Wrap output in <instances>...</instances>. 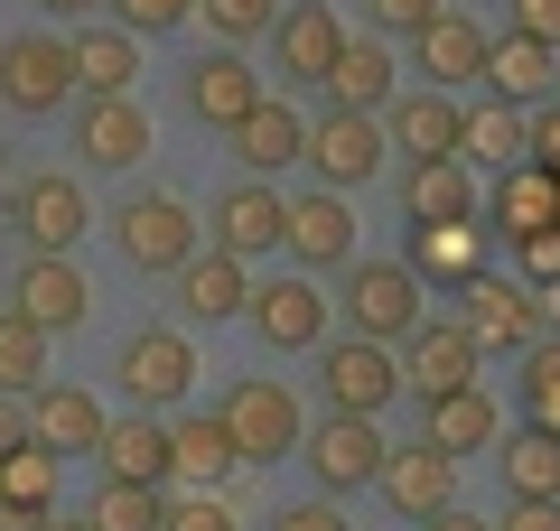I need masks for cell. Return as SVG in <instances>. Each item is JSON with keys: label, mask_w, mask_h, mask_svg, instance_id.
I'll list each match as a JSON object with an SVG mask.
<instances>
[{"label": "cell", "mask_w": 560, "mask_h": 531, "mask_svg": "<svg viewBox=\"0 0 560 531\" xmlns=\"http://www.w3.org/2000/svg\"><path fill=\"white\" fill-rule=\"evenodd\" d=\"M224 429H234L243 467H271V457H300L308 420H300V392H290V382L243 374V382H224Z\"/></svg>", "instance_id": "1"}, {"label": "cell", "mask_w": 560, "mask_h": 531, "mask_svg": "<svg viewBox=\"0 0 560 531\" xmlns=\"http://www.w3.org/2000/svg\"><path fill=\"white\" fill-rule=\"evenodd\" d=\"M430 317L411 261H346V327L374 335V345H401V335Z\"/></svg>", "instance_id": "2"}, {"label": "cell", "mask_w": 560, "mask_h": 531, "mask_svg": "<svg viewBox=\"0 0 560 531\" xmlns=\"http://www.w3.org/2000/svg\"><path fill=\"white\" fill-rule=\"evenodd\" d=\"M318 382H327V411H346V420H383V401L401 392V345L337 335V345L318 354Z\"/></svg>", "instance_id": "3"}, {"label": "cell", "mask_w": 560, "mask_h": 531, "mask_svg": "<svg viewBox=\"0 0 560 531\" xmlns=\"http://www.w3.org/2000/svg\"><path fill=\"white\" fill-rule=\"evenodd\" d=\"M113 234H121V261H131V271H160V280H178L187 261L206 252V243H197V215H187L178 197H131Z\"/></svg>", "instance_id": "4"}, {"label": "cell", "mask_w": 560, "mask_h": 531, "mask_svg": "<svg viewBox=\"0 0 560 531\" xmlns=\"http://www.w3.org/2000/svg\"><path fill=\"white\" fill-rule=\"evenodd\" d=\"M486 374V345L467 335V317H420L411 335H401V392H458V382Z\"/></svg>", "instance_id": "5"}, {"label": "cell", "mask_w": 560, "mask_h": 531, "mask_svg": "<svg viewBox=\"0 0 560 531\" xmlns=\"http://www.w3.org/2000/svg\"><path fill=\"white\" fill-rule=\"evenodd\" d=\"M121 392L140 401V411H178L187 401V382H197V345H187L178 327H140V335H121Z\"/></svg>", "instance_id": "6"}, {"label": "cell", "mask_w": 560, "mask_h": 531, "mask_svg": "<svg viewBox=\"0 0 560 531\" xmlns=\"http://www.w3.org/2000/svg\"><path fill=\"white\" fill-rule=\"evenodd\" d=\"M383 113H346V103H327L318 121H308V168H318V187H364V177L383 168Z\"/></svg>", "instance_id": "7"}, {"label": "cell", "mask_w": 560, "mask_h": 531, "mask_svg": "<svg viewBox=\"0 0 560 531\" xmlns=\"http://www.w3.org/2000/svg\"><path fill=\"white\" fill-rule=\"evenodd\" d=\"M458 317L486 354H523L541 335V308H533V280H504V271H477L458 290Z\"/></svg>", "instance_id": "8"}, {"label": "cell", "mask_w": 560, "mask_h": 531, "mask_svg": "<svg viewBox=\"0 0 560 531\" xmlns=\"http://www.w3.org/2000/svg\"><path fill=\"white\" fill-rule=\"evenodd\" d=\"M300 457H308V475H318V494H355V485H374L383 475V429L374 420H346V411H327L318 429L300 438Z\"/></svg>", "instance_id": "9"}, {"label": "cell", "mask_w": 560, "mask_h": 531, "mask_svg": "<svg viewBox=\"0 0 560 531\" xmlns=\"http://www.w3.org/2000/svg\"><path fill=\"white\" fill-rule=\"evenodd\" d=\"M75 94V47L66 38H10L0 47V103H10V113H57V103Z\"/></svg>", "instance_id": "10"}, {"label": "cell", "mask_w": 560, "mask_h": 531, "mask_svg": "<svg viewBox=\"0 0 560 531\" xmlns=\"http://www.w3.org/2000/svg\"><path fill=\"white\" fill-rule=\"evenodd\" d=\"M280 252L300 261V271H346V261H355V215H346V187H308V197H290Z\"/></svg>", "instance_id": "11"}, {"label": "cell", "mask_w": 560, "mask_h": 531, "mask_svg": "<svg viewBox=\"0 0 560 531\" xmlns=\"http://www.w3.org/2000/svg\"><path fill=\"white\" fill-rule=\"evenodd\" d=\"M243 317H253V335H261V345H280V354L327 345V290H318L308 271H290V280H261V290L243 298Z\"/></svg>", "instance_id": "12"}, {"label": "cell", "mask_w": 560, "mask_h": 531, "mask_svg": "<svg viewBox=\"0 0 560 531\" xmlns=\"http://www.w3.org/2000/svg\"><path fill=\"white\" fill-rule=\"evenodd\" d=\"M10 224H20L28 252H75L84 224H94V205H84L75 177H20V197H10Z\"/></svg>", "instance_id": "13"}, {"label": "cell", "mask_w": 560, "mask_h": 531, "mask_svg": "<svg viewBox=\"0 0 560 531\" xmlns=\"http://www.w3.org/2000/svg\"><path fill=\"white\" fill-rule=\"evenodd\" d=\"M374 485H383V504H393L401 522H430L440 504H458V457H448V448H430V438H411V448H393V457H383V475H374Z\"/></svg>", "instance_id": "14"}, {"label": "cell", "mask_w": 560, "mask_h": 531, "mask_svg": "<svg viewBox=\"0 0 560 531\" xmlns=\"http://www.w3.org/2000/svg\"><path fill=\"white\" fill-rule=\"evenodd\" d=\"M486 224H495L504 243L551 234V224H560V168H541V158H514V168H495V187H486Z\"/></svg>", "instance_id": "15"}, {"label": "cell", "mask_w": 560, "mask_h": 531, "mask_svg": "<svg viewBox=\"0 0 560 531\" xmlns=\"http://www.w3.org/2000/svg\"><path fill=\"white\" fill-rule=\"evenodd\" d=\"M103 429H113V411H103L84 382H38V392H28V438H38V448H57V457H94Z\"/></svg>", "instance_id": "16"}, {"label": "cell", "mask_w": 560, "mask_h": 531, "mask_svg": "<svg viewBox=\"0 0 560 531\" xmlns=\"http://www.w3.org/2000/svg\"><path fill=\"white\" fill-rule=\"evenodd\" d=\"M458 131H467V103L458 94H393L383 103V140H393L401 158H458Z\"/></svg>", "instance_id": "17"}, {"label": "cell", "mask_w": 560, "mask_h": 531, "mask_svg": "<svg viewBox=\"0 0 560 531\" xmlns=\"http://www.w3.org/2000/svg\"><path fill=\"white\" fill-rule=\"evenodd\" d=\"M10 308L28 317V327H84V308H94V290H84V271H75V252H28V271H20V290H10Z\"/></svg>", "instance_id": "18"}, {"label": "cell", "mask_w": 560, "mask_h": 531, "mask_svg": "<svg viewBox=\"0 0 560 531\" xmlns=\"http://www.w3.org/2000/svg\"><path fill=\"white\" fill-rule=\"evenodd\" d=\"M224 140H234L243 177H280V168H300V158H308V121H300V103H271V94H261Z\"/></svg>", "instance_id": "19"}, {"label": "cell", "mask_w": 560, "mask_h": 531, "mask_svg": "<svg viewBox=\"0 0 560 531\" xmlns=\"http://www.w3.org/2000/svg\"><path fill=\"white\" fill-rule=\"evenodd\" d=\"M280 224H290V197H280L271 177H243V187H224V197H215V243L234 261L280 252Z\"/></svg>", "instance_id": "20"}, {"label": "cell", "mask_w": 560, "mask_h": 531, "mask_svg": "<svg viewBox=\"0 0 560 531\" xmlns=\"http://www.w3.org/2000/svg\"><path fill=\"white\" fill-rule=\"evenodd\" d=\"M477 168L467 158H411L401 168V215L411 224H477Z\"/></svg>", "instance_id": "21"}, {"label": "cell", "mask_w": 560, "mask_h": 531, "mask_svg": "<svg viewBox=\"0 0 560 531\" xmlns=\"http://www.w3.org/2000/svg\"><path fill=\"white\" fill-rule=\"evenodd\" d=\"M75 150H84V168H131V158L150 150V113H140L131 94H84Z\"/></svg>", "instance_id": "22"}, {"label": "cell", "mask_w": 560, "mask_h": 531, "mask_svg": "<svg viewBox=\"0 0 560 531\" xmlns=\"http://www.w3.org/2000/svg\"><path fill=\"white\" fill-rule=\"evenodd\" d=\"M551 84H560V47L551 38H533V28H514V38H495L486 47V94L495 103H551Z\"/></svg>", "instance_id": "23"}, {"label": "cell", "mask_w": 560, "mask_h": 531, "mask_svg": "<svg viewBox=\"0 0 560 531\" xmlns=\"http://www.w3.org/2000/svg\"><path fill=\"white\" fill-rule=\"evenodd\" d=\"M337 47H346V28H337L327 0H300V10H280V20H271V57H280V75H300V84H327Z\"/></svg>", "instance_id": "24"}, {"label": "cell", "mask_w": 560, "mask_h": 531, "mask_svg": "<svg viewBox=\"0 0 560 531\" xmlns=\"http://www.w3.org/2000/svg\"><path fill=\"white\" fill-rule=\"evenodd\" d=\"M103 475H121V485H178V457H168V420L160 411H131L103 429Z\"/></svg>", "instance_id": "25"}, {"label": "cell", "mask_w": 560, "mask_h": 531, "mask_svg": "<svg viewBox=\"0 0 560 531\" xmlns=\"http://www.w3.org/2000/svg\"><path fill=\"white\" fill-rule=\"evenodd\" d=\"M411 47H420V75L440 84V94H458V84H486V47H495V38H486L477 20H458V10H440Z\"/></svg>", "instance_id": "26"}, {"label": "cell", "mask_w": 560, "mask_h": 531, "mask_svg": "<svg viewBox=\"0 0 560 531\" xmlns=\"http://www.w3.org/2000/svg\"><path fill=\"white\" fill-rule=\"evenodd\" d=\"M420 411H430V429H420V438H430V448H448V457H477V448H495V438H504V411L486 401V382L430 392Z\"/></svg>", "instance_id": "27"}, {"label": "cell", "mask_w": 560, "mask_h": 531, "mask_svg": "<svg viewBox=\"0 0 560 531\" xmlns=\"http://www.w3.org/2000/svg\"><path fill=\"white\" fill-rule=\"evenodd\" d=\"M253 103H261V75L234 57V47H215V57H197V66H187V113H197V121L234 131V121L253 113Z\"/></svg>", "instance_id": "28"}, {"label": "cell", "mask_w": 560, "mask_h": 531, "mask_svg": "<svg viewBox=\"0 0 560 531\" xmlns=\"http://www.w3.org/2000/svg\"><path fill=\"white\" fill-rule=\"evenodd\" d=\"M243 298H253V280H243V261L224 252V243H215V252H197V261L178 271V308L197 317V327H224V317H243Z\"/></svg>", "instance_id": "29"}, {"label": "cell", "mask_w": 560, "mask_h": 531, "mask_svg": "<svg viewBox=\"0 0 560 531\" xmlns=\"http://www.w3.org/2000/svg\"><path fill=\"white\" fill-rule=\"evenodd\" d=\"M168 457H178V485H224V475L243 467V448H234V429H224V411L168 420Z\"/></svg>", "instance_id": "30"}, {"label": "cell", "mask_w": 560, "mask_h": 531, "mask_svg": "<svg viewBox=\"0 0 560 531\" xmlns=\"http://www.w3.org/2000/svg\"><path fill=\"white\" fill-rule=\"evenodd\" d=\"M401 261H411L420 280L467 290V280L486 271V234H477V224H411V252H401Z\"/></svg>", "instance_id": "31"}, {"label": "cell", "mask_w": 560, "mask_h": 531, "mask_svg": "<svg viewBox=\"0 0 560 531\" xmlns=\"http://www.w3.org/2000/svg\"><path fill=\"white\" fill-rule=\"evenodd\" d=\"M327 103H346V113H383V103H393V47H383V38H346L337 66H327Z\"/></svg>", "instance_id": "32"}, {"label": "cell", "mask_w": 560, "mask_h": 531, "mask_svg": "<svg viewBox=\"0 0 560 531\" xmlns=\"http://www.w3.org/2000/svg\"><path fill=\"white\" fill-rule=\"evenodd\" d=\"M66 47H75V84H84V94H131V75H140V38H131V28H75V38H66Z\"/></svg>", "instance_id": "33"}, {"label": "cell", "mask_w": 560, "mask_h": 531, "mask_svg": "<svg viewBox=\"0 0 560 531\" xmlns=\"http://www.w3.org/2000/svg\"><path fill=\"white\" fill-rule=\"evenodd\" d=\"M495 467H504V494H560V429L523 420L514 438H495Z\"/></svg>", "instance_id": "34"}, {"label": "cell", "mask_w": 560, "mask_h": 531, "mask_svg": "<svg viewBox=\"0 0 560 531\" xmlns=\"http://www.w3.org/2000/svg\"><path fill=\"white\" fill-rule=\"evenodd\" d=\"M57 475H66V457L20 438V448L0 457V512H57Z\"/></svg>", "instance_id": "35"}, {"label": "cell", "mask_w": 560, "mask_h": 531, "mask_svg": "<svg viewBox=\"0 0 560 531\" xmlns=\"http://www.w3.org/2000/svg\"><path fill=\"white\" fill-rule=\"evenodd\" d=\"M458 158L467 168H514V158H533L523 150V103H477L467 131H458Z\"/></svg>", "instance_id": "36"}, {"label": "cell", "mask_w": 560, "mask_h": 531, "mask_svg": "<svg viewBox=\"0 0 560 531\" xmlns=\"http://www.w3.org/2000/svg\"><path fill=\"white\" fill-rule=\"evenodd\" d=\"M47 382V327H28L20 308H0V392H38Z\"/></svg>", "instance_id": "37"}, {"label": "cell", "mask_w": 560, "mask_h": 531, "mask_svg": "<svg viewBox=\"0 0 560 531\" xmlns=\"http://www.w3.org/2000/svg\"><path fill=\"white\" fill-rule=\"evenodd\" d=\"M160 522H168V485H121V475H103L94 531H160Z\"/></svg>", "instance_id": "38"}, {"label": "cell", "mask_w": 560, "mask_h": 531, "mask_svg": "<svg viewBox=\"0 0 560 531\" xmlns=\"http://www.w3.org/2000/svg\"><path fill=\"white\" fill-rule=\"evenodd\" d=\"M523 420L560 429V335H533L523 345Z\"/></svg>", "instance_id": "39"}, {"label": "cell", "mask_w": 560, "mask_h": 531, "mask_svg": "<svg viewBox=\"0 0 560 531\" xmlns=\"http://www.w3.org/2000/svg\"><path fill=\"white\" fill-rule=\"evenodd\" d=\"M197 20L215 28V47H243V38H271L280 0H197Z\"/></svg>", "instance_id": "40"}, {"label": "cell", "mask_w": 560, "mask_h": 531, "mask_svg": "<svg viewBox=\"0 0 560 531\" xmlns=\"http://www.w3.org/2000/svg\"><path fill=\"white\" fill-rule=\"evenodd\" d=\"M160 531H234V504H224V485H187V494H168Z\"/></svg>", "instance_id": "41"}, {"label": "cell", "mask_w": 560, "mask_h": 531, "mask_svg": "<svg viewBox=\"0 0 560 531\" xmlns=\"http://www.w3.org/2000/svg\"><path fill=\"white\" fill-rule=\"evenodd\" d=\"M131 38H160V28H178V20H197V0H103Z\"/></svg>", "instance_id": "42"}, {"label": "cell", "mask_w": 560, "mask_h": 531, "mask_svg": "<svg viewBox=\"0 0 560 531\" xmlns=\"http://www.w3.org/2000/svg\"><path fill=\"white\" fill-rule=\"evenodd\" d=\"M495 531H560V494H504Z\"/></svg>", "instance_id": "43"}, {"label": "cell", "mask_w": 560, "mask_h": 531, "mask_svg": "<svg viewBox=\"0 0 560 531\" xmlns=\"http://www.w3.org/2000/svg\"><path fill=\"white\" fill-rule=\"evenodd\" d=\"M440 10H448V0H374V28H393V38H420Z\"/></svg>", "instance_id": "44"}, {"label": "cell", "mask_w": 560, "mask_h": 531, "mask_svg": "<svg viewBox=\"0 0 560 531\" xmlns=\"http://www.w3.org/2000/svg\"><path fill=\"white\" fill-rule=\"evenodd\" d=\"M523 150H533L541 168H560V103H533V113H523Z\"/></svg>", "instance_id": "45"}, {"label": "cell", "mask_w": 560, "mask_h": 531, "mask_svg": "<svg viewBox=\"0 0 560 531\" xmlns=\"http://www.w3.org/2000/svg\"><path fill=\"white\" fill-rule=\"evenodd\" d=\"M271 531H346V512H337V494H318V504H290Z\"/></svg>", "instance_id": "46"}, {"label": "cell", "mask_w": 560, "mask_h": 531, "mask_svg": "<svg viewBox=\"0 0 560 531\" xmlns=\"http://www.w3.org/2000/svg\"><path fill=\"white\" fill-rule=\"evenodd\" d=\"M514 252H523V280H560V224L551 234H523Z\"/></svg>", "instance_id": "47"}, {"label": "cell", "mask_w": 560, "mask_h": 531, "mask_svg": "<svg viewBox=\"0 0 560 531\" xmlns=\"http://www.w3.org/2000/svg\"><path fill=\"white\" fill-rule=\"evenodd\" d=\"M514 28H533V38L560 47V0H514Z\"/></svg>", "instance_id": "48"}, {"label": "cell", "mask_w": 560, "mask_h": 531, "mask_svg": "<svg viewBox=\"0 0 560 531\" xmlns=\"http://www.w3.org/2000/svg\"><path fill=\"white\" fill-rule=\"evenodd\" d=\"M20 438H28V401H20V392H0V457L20 448Z\"/></svg>", "instance_id": "49"}, {"label": "cell", "mask_w": 560, "mask_h": 531, "mask_svg": "<svg viewBox=\"0 0 560 531\" xmlns=\"http://www.w3.org/2000/svg\"><path fill=\"white\" fill-rule=\"evenodd\" d=\"M533 308H541V335H560V280H533Z\"/></svg>", "instance_id": "50"}, {"label": "cell", "mask_w": 560, "mask_h": 531, "mask_svg": "<svg viewBox=\"0 0 560 531\" xmlns=\"http://www.w3.org/2000/svg\"><path fill=\"white\" fill-rule=\"evenodd\" d=\"M420 531H495V522H477V512H458V504H440V512H430V522H420Z\"/></svg>", "instance_id": "51"}, {"label": "cell", "mask_w": 560, "mask_h": 531, "mask_svg": "<svg viewBox=\"0 0 560 531\" xmlns=\"http://www.w3.org/2000/svg\"><path fill=\"white\" fill-rule=\"evenodd\" d=\"M47 20H84V10H103V0H38Z\"/></svg>", "instance_id": "52"}, {"label": "cell", "mask_w": 560, "mask_h": 531, "mask_svg": "<svg viewBox=\"0 0 560 531\" xmlns=\"http://www.w3.org/2000/svg\"><path fill=\"white\" fill-rule=\"evenodd\" d=\"M38 531H94V512H75V522H66V512H47Z\"/></svg>", "instance_id": "53"}]
</instances>
